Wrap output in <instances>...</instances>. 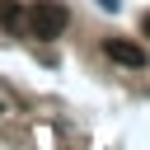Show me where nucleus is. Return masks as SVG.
<instances>
[{
  "label": "nucleus",
  "instance_id": "obj_1",
  "mask_svg": "<svg viewBox=\"0 0 150 150\" xmlns=\"http://www.w3.org/2000/svg\"><path fill=\"white\" fill-rule=\"evenodd\" d=\"M66 23H70V14H66V5H56V0H38V5L28 9V33H33V38H56Z\"/></svg>",
  "mask_w": 150,
  "mask_h": 150
},
{
  "label": "nucleus",
  "instance_id": "obj_2",
  "mask_svg": "<svg viewBox=\"0 0 150 150\" xmlns=\"http://www.w3.org/2000/svg\"><path fill=\"white\" fill-rule=\"evenodd\" d=\"M103 52H108V56H112L117 66H131V70H136V66H145V52H141L136 42H122V38H108V42H103Z\"/></svg>",
  "mask_w": 150,
  "mask_h": 150
},
{
  "label": "nucleus",
  "instance_id": "obj_3",
  "mask_svg": "<svg viewBox=\"0 0 150 150\" xmlns=\"http://www.w3.org/2000/svg\"><path fill=\"white\" fill-rule=\"evenodd\" d=\"M5 28H9V33L28 28V14H23V9H14V5H5Z\"/></svg>",
  "mask_w": 150,
  "mask_h": 150
},
{
  "label": "nucleus",
  "instance_id": "obj_4",
  "mask_svg": "<svg viewBox=\"0 0 150 150\" xmlns=\"http://www.w3.org/2000/svg\"><path fill=\"white\" fill-rule=\"evenodd\" d=\"M98 9H103V14H117V9H122V0H98Z\"/></svg>",
  "mask_w": 150,
  "mask_h": 150
},
{
  "label": "nucleus",
  "instance_id": "obj_5",
  "mask_svg": "<svg viewBox=\"0 0 150 150\" xmlns=\"http://www.w3.org/2000/svg\"><path fill=\"white\" fill-rule=\"evenodd\" d=\"M145 38H150V19H145Z\"/></svg>",
  "mask_w": 150,
  "mask_h": 150
},
{
  "label": "nucleus",
  "instance_id": "obj_6",
  "mask_svg": "<svg viewBox=\"0 0 150 150\" xmlns=\"http://www.w3.org/2000/svg\"><path fill=\"white\" fill-rule=\"evenodd\" d=\"M0 112H5V103H0Z\"/></svg>",
  "mask_w": 150,
  "mask_h": 150
}]
</instances>
